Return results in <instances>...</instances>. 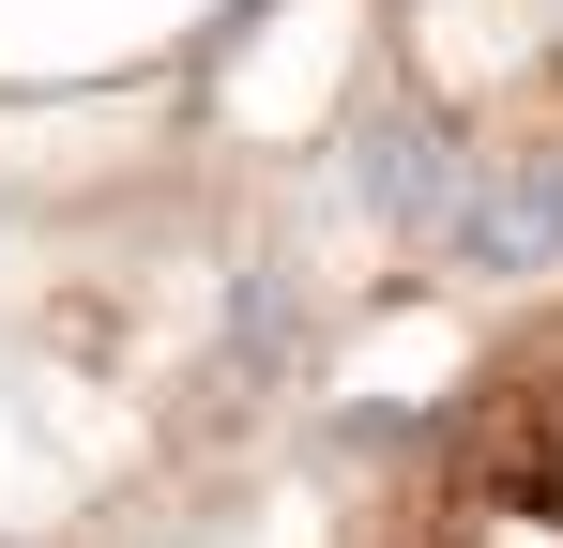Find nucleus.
Returning <instances> with one entry per match:
<instances>
[{
    "mask_svg": "<svg viewBox=\"0 0 563 548\" xmlns=\"http://www.w3.org/2000/svg\"><path fill=\"white\" fill-rule=\"evenodd\" d=\"M366 229L244 153H0V548H275L366 396Z\"/></svg>",
    "mask_w": 563,
    "mask_h": 548,
    "instance_id": "f257e3e1",
    "label": "nucleus"
},
{
    "mask_svg": "<svg viewBox=\"0 0 563 548\" xmlns=\"http://www.w3.org/2000/svg\"><path fill=\"white\" fill-rule=\"evenodd\" d=\"M289 548H305V534H289Z\"/></svg>",
    "mask_w": 563,
    "mask_h": 548,
    "instance_id": "20e7f679",
    "label": "nucleus"
},
{
    "mask_svg": "<svg viewBox=\"0 0 563 548\" xmlns=\"http://www.w3.org/2000/svg\"><path fill=\"white\" fill-rule=\"evenodd\" d=\"M305 548H563V260L503 274L411 396H366Z\"/></svg>",
    "mask_w": 563,
    "mask_h": 548,
    "instance_id": "7ed1b4c3",
    "label": "nucleus"
},
{
    "mask_svg": "<svg viewBox=\"0 0 563 548\" xmlns=\"http://www.w3.org/2000/svg\"><path fill=\"white\" fill-rule=\"evenodd\" d=\"M366 260H563V0H366Z\"/></svg>",
    "mask_w": 563,
    "mask_h": 548,
    "instance_id": "f03ea898",
    "label": "nucleus"
}]
</instances>
